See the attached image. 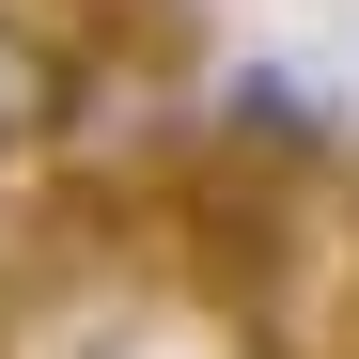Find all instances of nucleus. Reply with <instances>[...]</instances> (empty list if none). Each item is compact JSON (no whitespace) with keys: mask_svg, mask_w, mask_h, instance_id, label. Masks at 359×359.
<instances>
[{"mask_svg":"<svg viewBox=\"0 0 359 359\" xmlns=\"http://www.w3.org/2000/svg\"><path fill=\"white\" fill-rule=\"evenodd\" d=\"M79 94H94L79 32L32 16V0H0V172H63L79 156Z\"/></svg>","mask_w":359,"mask_h":359,"instance_id":"1","label":"nucleus"}]
</instances>
